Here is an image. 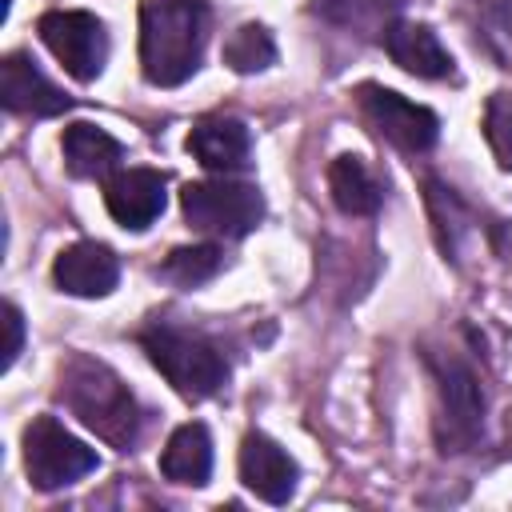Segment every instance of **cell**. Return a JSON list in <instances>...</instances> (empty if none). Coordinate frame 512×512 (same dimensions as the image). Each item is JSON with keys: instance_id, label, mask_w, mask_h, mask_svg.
I'll use <instances>...</instances> for the list:
<instances>
[{"instance_id": "cell-15", "label": "cell", "mask_w": 512, "mask_h": 512, "mask_svg": "<svg viewBox=\"0 0 512 512\" xmlns=\"http://www.w3.org/2000/svg\"><path fill=\"white\" fill-rule=\"evenodd\" d=\"M60 148H64V168L76 180H104L124 156V144L116 136H108L104 128L88 124V120L68 124Z\"/></svg>"}, {"instance_id": "cell-6", "label": "cell", "mask_w": 512, "mask_h": 512, "mask_svg": "<svg viewBox=\"0 0 512 512\" xmlns=\"http://www.w3.org/2000/svg\"><path fill=\"white\" fill-rule=\"evenodd\" d=\"M96 448H88L80 436H72L56 416H36L24 428V468L28 480L40 492H56L76 484L96 468Z\"/></svg>"}, {"instance_id": "cell-1", "label": "cell", "mask_w": 512, "mask_h": 512, "mask_svg": "<svg viewBox=\"0 0 512 512\" xmlns=\"http://www.w3.org/2000/svg\"><path fill=\"white\" fill-rule=\"evenodd\" d=\"M208 44L204 0H140V72L156 88L184 84Z\"/></svg>"}, {"instance_id": "cell-4", "label": "cell", "mask_w": 512, "mask_h": 512, "mask_svg": "<svg viewBox=\"0 0 512 512\" xmlns=\"http://www.w3.org/2000/svg\"><path fill=\"white\" fill-rule=\"evenodd\" d=\"M436 376V444L440 452H468L484 432V388L476 368L456 356H428Z\"/></svg>"}, {"instance_id": "cell-16", "label": "cell", "mask_w": 512, "mask_h": 512, "mask_svg": "<svg viewBox=\"0 0 512 512\" xmlns=\"http://www.w3.org/2000/svg\"><path fill=\"white\" fill-rule=\"evenodd\" d=\"M160 472L172 484H188V488L208 484V476H212V436L200 420L180 424L168 436V444L160 452Z\"/></svg>"}, {"instance_id": "cell-10", "label": "cell", "mask_w": 512, "mask_h": 512, "mask_svg": "<svg viewBox=\"0 0 512 512\" xmlns=\"http://www.w3.org/2000/svg\"><path fill=\"white\" fill-rule=\"evenodd\" d=\"M240 480L248 492H256L268 504H288L300 480L296 460L264 432H248L240 444Z\"/></svg>"}, {"instance_id": "cell-20", "label": "cell", "mask_w": 512, "mask_h": 512, "mask_svg": "<svg viewBox=\"0 0 512 512\" xmlns=\"http://www.w3.org/2000/svg\"><path fill=\"white\" fill-rule=\"evenodd\" d=\"M224 64L232 72H240V76L272 68L276 64V40H272V32L264 24H240L228 36V44H224Z\"/></svg>"}, {"instance_id": "cell-17", "label": "cell", "mask_w": 512, "mask_h": 512, "mask_svg": "<svg viewBox=\"0 0 512 512\" xmlns=\"http://www.w3.org/2000/svg\"><path fill=\"white\" fill-rule=\"evenodd\" d=\"M328 188H332V200L344 216H376L384 204V184L352 152H344L328 164Z\"/></svg>"}, {"instance_id": "cell-24", "label": "cell", "mask_w": 512, "mask_h": 512, "mask_svg": "<svg viewBox=\"0 0 512 512\" xmlns=\"http://www.w3.org/2000/svg\"><path fill=\"white\" fill-rule=\"evenodd\" d=\"M4 328H8V344H4V368L16 364L20 348H24V316L16 304H4Z\"/></svg>"}, {"instance_id": "cell-12", "label": "cell", "mask_w": 512, "mask_h": 512, "mask_svg": "<svg viewBox=\"0 0 512 512\" xmlns=\"http://www.w3.org/2000/svg\"><path fill=\"white\" fill-rule=\"evenodd\" d=\"M164 200H168L164 176L152 168H128L104 184V204H108L112 220L132 232H144L164 212Z\"/></svg>"}, {"instance_id": "cell-23", "label": "cell", "mask_w": 512, "mask_h": 512, "mask_svg": "<svg viewBox=\"0 0 512 512\" xmlns=\"http://www.w3.org/2000/svg\"><path fill=\"white\" fill-rule=\"evenodd\" d=\"M484 140L504 172H512V92H496L484 104Z\"/></svg>"}, {"instance_id": "cell-5", "label": "cell", "mask_w": 512, "mask_h": 512, "mask_svg": "<svg viewBox=\"0 0 512 512\" xmlns=\"http://www.w3.org/2000/svg\"><path fill=\"white\" fill-rule=\"evenodd\" d=\"M184 220L196 232L220 236V240H240L264 220V196L256 184L240 180H196L184 184L180 192Z\"/></svg>"}, {"instance_id": "cell-8", "label": "cell", "mask_w": 512, "mask_h": 512, "mask_svg": "<svg viewBox=\"0 0 512 512\" xmlns=\"http://www.w3.org/2000/svg\"><path fill=\"white\" fill-rule=\"evenodd\" d=\"M360 112H364V120H368L384 140H392V144H396L400 152H408V156L428 152V148L436 144V136H440V120H436L432 108L412 104V100H404L400 92L380 88V84H364V88H360Z\"/></svg>"}, {"instance_id": "cell-2", "label": "cell", "mask_w": 512, "mask_h": 512, "mask_svg": "<svg viewBox=\"0 0 512 512\" xmlns=\"http://www.w3.org/2000/svg\"><path fill=\"white\" fill-rule=\"evenodd\" d=\"M56 396L64 400V408L72 416H80L84 428H92L100 440H108L112 448H132L140 436V404L128 392V384L100 360L92 356H68L60 364V388Z\"/></svg>"}, {"instance_id": "cell-11", "label": "cell", "mask_w": 512, "mask_h": 512, "mask_svg": "<svg viewBox=\"0 0 512 512\" xmlns=\"http://www.w3.org/2000/svg\"><path fill=\"white\" fill-rule=\"evenodd\" d=\"M52 280L68 296H108L116 288V280H120V260H116V252L108 244L76 240L56 256Z\"/></svg>"}, {"instance_id": "cell-13", "label": "cell", "mask_w": 512, "mask_h": 512, "mask_svg": "<svg viewBox=\"0 0 512 512\" xmlns=\"http://www.w3.org/2000/svg\"><path fill=\"white\" fill-rule=\"evenodd\" d=\"M188 152L220 176H232L240 168H248L252 156V136L244 128V120L236 116H204L200 124H192L188 132Z\"/></svg>"}, {"instance_id": "cell-7", "label": "cell", "mask_w": 512, "mask_h": 512, "mask_svg": "<svg viewBox=\"0 0 512 512\" xmlns=\"http://www.w3.org/2000/svg\"><path fill=\"white\" fill-rule=\"evenodd\" d=\"M40 40L48 44V52L64 64V72L80 84H92L104 64H108V32L92 12H76V8H56L44 12L36 20Z\"/></svg>"}, {"instance_id": "cell-18", "label": "cell", "mask_w": 512, "mask_h": 512, "mask_svg": "<svg viewBox=\"0 0 512 512\" xmlns=\"http://www.w3.org/2000/svg\"><path fill=\"white\" fill-rule=\"evenodd\" d=\"M404 0H312V12L336 28H348L356 36H384L396 16H400Z\"/></svg>"}, {"instance_id": "cell-3", "label": "cell", "mask_w": 512, "mask_h": 512, "mask_svg": "<svg viewBox=\"0 0 512 512\" xmlns=\"http://www.w3.org/2000/svg\"><path fill=\"white\" fill-rule=\"evenodd\" d=\"M140 348L148 352V360L160 368V376L184 396V400H208L224 388L228 380V360L224 352L200 336V332H188V328H176V324H148L140 332Z\"/></svg>"}, {"instance_id": "cell-22", "label": "cell", "mask_w": 512, "mask_h": 512, "mask_svg": "<svg viewBox=\"0 0 512 512\" xmlns=\"http://www.w3.org/2000/svg\"><path fill=\"white\" fill-rule=\"evenodd\" d=\"M476 36L500 68H512V0H488L476 16Z\"/></svg>"}, {"instance_id": "cell-21", "label": "cell", "mask_w": 512, "mask_h": 512, "mask_svg": "<svg viewBox=\"0 0 512 512\" xmlns=\"http://www.w3.org/2000/svg\"><path fill=\"white\" fill-rule=\"evenodd\" d=\"M224 268V248L220 244H192V248H176L168 260H164V276L180 288H200L208 284L216 272Z\"/></svg>"}, {"instance_id": "cell-9", "label": "cell", "mask_w": 512, "mask_h": 512, "mask_svg": "<svg viewBox=\"0 0 512 512\" xmlns=\"http://www.w3.org/2000/svg\"><path fill=\"white\" fill-rule=\"evenodd\" d=\"M0 104L12 116H60L72 108V96H64L28 52H8L0 60Z\"/></svg>"}, {"instance_id": "cell-14", "label": "cell", "mask_w": 512, "mask_h": 512, "mask_svg": "<svg viewBox=\"0 0 512 512\" xmlns=\"http://www.w3.org/2000/svg\"><path fill=\"white\" fill-rule=\"evenodd\" d=\"M384 52L412 76L420 80H448L456 68H452V56L448 48L436 40V32L428 24H392L384 36H380Z\"/></svg>"}, {"instance_id": "cell-19", "label": "cell", "mask_w": 512, "mask_h": 512, "mask_svg": "<svg viewBox=\"0 0 512 512\" xmlns=\"http://www.w3.org/2000/svg\"><path fill=\"white\" fill-rule=\"evenodd\" d=\"M428 208H432V220H436V240H440V252L444 260H460V248H464V236H472V216L468 208L460 204V196L452 188H444L440 180H428Z\"/></svg>"}]
</instances>
